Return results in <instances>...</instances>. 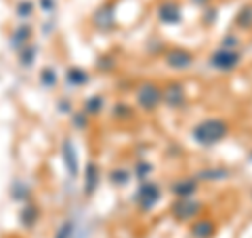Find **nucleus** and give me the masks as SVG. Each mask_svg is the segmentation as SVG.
<instances>
[{"instance_id": "1", "label": "nucleus", "mask_w": 252, "mask_h": 238, "mask_svg": "<svg viewBox=\"0 0 252 238\" xmlns=\"http://www.w3.org/2000/svg\"><path fill=\"white\" fill-rule=\"evenodd\" d=\"M225 133H227V126L220 120H206L193 131V137L198 139L200 144L210 146V144H217V141L223 139Z\"/></svg>"}, {"instance_id": "2", "label": "nucleus", "mask_w": 252, "mask_h": 238, "mask_svg": "<svg viewBox=\"0 0 252 238\" xmlns=\"http://www.w3.org/2000/svg\"><path fill=\"white\" fill-rule=\"evenodd\" d=\"M238 61H240V57H238V53H233V51H219L215 57H212V63L220 70H231Z\"/></svg>"}, {"instance_id": "3", "label": "nucleus", "mask_w": 252, "mask_h": 238, "mask_svg": "<svg viewBox=\"0 0 252 238\" xmlns=\"http://www.w3.org/2000/svg\"><path fill=\"white\" fill-rule=\"evenodd\" d=\"M139 101H141V106H145V108H154L158 101H160V93H158L156 86L147 84V86H143V91L139 93Z\"/></svg>"}, {"instance_id": "4", "label": "nucleus", "mask_w": 252, "mask_h": 238, "mask_svg": "<svg viewBox=\"0 0 252 238\" xmlns=\"http://www.w3.org/2000/svg\"><path fill=\"white\" fill-rule=\"evenodd\" d=\"M141 202H143V207L149 209L152 204L158 200V196H160V192H158V188L156 186H143L141 188Z\"/></svg>"}, {"instance_id": "5", "label": "nucleus", "mask_w": 252, "mask_h": 238, "mask_svg": "<svg viewBox=\"0 0 252 238\" xmlns=\"http://www.w3.org/2000/svg\"><path fill=\"white\" fill-rule=\"evenodd\" d=\"M195 211H198V207H195V204H191V202H183V204H179V207L175 209L177 217H181V219H189Z\"/></svg>"}, {"instance_id": "6", "label": "nucleus", "mask_w": 252, "mask_h": 238, "mask_svg": "<svg viewBox=\"0 0 252 238\" xmlns=\"http://www.w3.org/2000/svg\"><path fill=\"white\" fill-rule=\"evenodd\" d=\"M212 234V226L208 221H198V224L193 226V236L195 238H208Z\"/></svg>"}, {"instance_id": "7", "label": "nucleus", "mask_w": 252, "mask_h": 238, "mask_svg": "<svg viewBox=\"0 0 252 238\" xmlns=\"http://www.w3.org/2000/svg\"><path fill=\"white\" fill-rule=\"evenodd\" d=\"M63 150H65V162H67V166H69V173H72V175H74V173H76V160H74V150H72V144H69V141H67V144L65 146H63Z\"/></svg>"}, {"instance_id": "8", "label": "nucleus", "mask_w": 252, "mask_h": 238, "mask_svg": "<svg viewBox=\"0 0 252 238\" xmlns=\"http://www.w3.org/2000/svg\"><path fill=\"white\" fill-rule=\"evenodd\" d=\"M160 13H162V17L166 19V21H179V11H177V9H172V6H168V4L164 6Z\"/></svg>"}, {"instance_id": "9", "label": "nucleus", "mask_w": 252, "mask_h": 238, "mask_svg": "<svg viewBox=\"0 0 252 238\" xmlns=\"http://www.w3.org/2000/svg\"><path fill=\"white\" fill-rule=\"evenodd\" d=\"M177 101H181V89L177 84H172L168 89V104L170 106H177Z\"/></svg>"}, {"instance_id": "10", "label": "nucleus", "mask_w": 252, "mask_h": 238, "mask_svg": "<svg viewBox=\"0 0 252 238\" xmlns=\"http://www.w3.org/2000/svg\"><path fill=\"white\" fill-rule=\"evenodd\" d=\"M170 63L172 66H185V63H189V57L183 53H179V55H172L170 57Z\"/></svg>"}, {"instance_id": "11", "label": "nucleus", "mask_w": 252, "mask_h": 238, "mask_svg": "<svg viewBox=\"0 0 252 238\" xmlns=\"http://www.w3.org/2000/svg\"><path fill=\"white\" fill-rule=\"evenodd\" d=\"M175 192L177 194H191L193 192V184H179V186H175Z\"/></svg>"}, {"instance_id": "12", "label": "nucleus", "mask_w": 252, "mask_h": 238, "mask_svg": "<svg viewBox=\"0 0 252 238\" xmlns=\"http://www.w3.org/2000/svg\"><path fill=\"white\" fill-rule=\"evenodd\" d=\"M69 234H72V224L67 221V224L57 232V236H55V238H69Z\"/></svg>"}]
</instances>
